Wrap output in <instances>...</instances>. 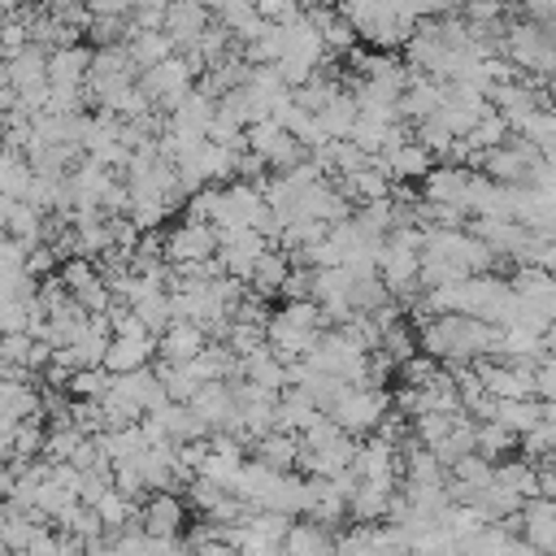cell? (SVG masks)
<instances>
[{
    "mask_svg": "<svg viewBox=\"0 0 556 556\" xmlns=\"http://www.w3.org/2000/svg\"><path fill=\"white\" fill-rule=\"evenodd\" d=\"M439 4H343L339 17L352 26L356 39L374 43V48H395V43H408L413 26L434 17Z\"/></svg>",
    "mask_w": 556,
    "mask_h": 556,
    "instance_id": "obj_1",
    "label": "cell"
},
{
    "mask_svg": "<svg viewBox=\"0 0 556 556\" xmlns=\"http://www.w3.org/2000/svg\"><path fill=\"white\" fill-rule=\"evenodd\" d=\"M417 269H421V230H391L378 248V282L391 304L408 308L421 295Z\"/></svg>",
    "mask_w": 556,
    "mask_h": 556,
    "instance_id": "obj_2",
    "label": "cell"
},
{
    "mask_svg": "<svg viewBox=\"0 0 556 556\" xmlns=\"http://www.w3.org/2000/svg\"><path fill=\"white\" fill-rule=\"evenodd\" d=\"M156 404H165V391H161V382H156V374L148 365V369H135V374L113 378L109 391H104V400H100V413H104V421L113 430V426L143 421Z\"/></svg>",
    "mask_w": 556,
    "mask_h": 556,
    "instance_id": "obj_3",
    "label": "cell"
},
{
    "mask_svg": "<svg viewBox=\"0 0 556 556\" xmlns=\"http://www.w3.org/2000/svg\"><path fill=\"white\" fill-rule=\"evenodd\" d=\"M139 83V70L130 65V56L122 52V43H109V48H96L91 52V65H87V100L100 104V113H113V104Z\"/></svg>",
    "mask_w": 556,
    "mask_h": 556,
    "instance_id": "obj_4",
    "label": "cell"
},
{
    "mask_svg": "<svg viewBox=\"0 0 556 556\" xmlns=\"http://www.w3.org/2000/svg\"><path fill=\"white\" fill-rule=\"evenodd\" d=\"M387 413H391V395L387 391H374V387H343L339 400L326 408V417L348 439H369Z\"/></svg>",
    "mask_w": 556,
    "mask_h": 556,
    "instance_id": "obj_5",
    "label": "cell"
},
{
    "mask_svg": "<svg viewBox=\"0 0 556 556\" xmlns=\"http://www.w3.org/2000/svg\"><path fill=\"white\" fill-rule=\"evenodd\" d=\"M191 87H195V70H191L178 52H174L169 61H161V65H152V70L139 74V91L148 96V104H152L156 113H161V109L169 113Z\"/></svg>",
    "mask_w": 556,
    "mask_h": 556,
    "instance_id": "obj_6",
    "label": "cell"
},
{
    "mask_svg": "<svg viewBox=\"0 0 556 556\" xmlns=\"http://www.w3.org/2000/svg\"><path fill=\"white\" fill-rule=\"evenodd\" d=\"M213 252H217V230L195 226V222H178V226L161 239L165 269H195V265H208Z\"/></svg>",
    "mask_w": 556,
    "mask_h": 556,
    "instance_id": "obj_7",
    "label": "cell"
},
{
    "mask_svg": "<svg viewBox=\"0 0 556 556\" xmlns=\"http://www.w3.org/2000/svg\"><path fill=\"white\" fill-rule=\"evenodd\" d=\"M78 152L87 156V161H96V165H104L109 174L117 169V165H126V148H122V126H117V117H104V113H96V117H87V126H83V143H78Z\"/></svg>",
    "mask_w": 556,
    "mask_h": 556,
    "instance_id": "obj_8",
    "label": "cell"
},
{
    "mask_svg": "<svg viewBox=\"0 0 556 556\" xmlns=\"http://www.w3.org/2000/svg\"><path fill=\"white\" fill-rule=\"evenodd\" d=\"M469 178H473V169H460V165H430V174L421 178V204L447 208V213H460V217H465Z\"/></svg>",
    "mask_w": 556,
    "mask_h": 556,
    "instance_id": "obj_9",
    "label": "cell"
},
{
    "mask_svg": "<svg viewBox=\"0 0 556 556\" xmlns=\"http://www.w3.org/2000/svg\"><path fill=\"white\" fill-rule=\"evenodd\" d=\"M352 478L356 482H378V486H400V452L382 439H356L352 456Z\"/></svg>",
    "mask_w": 556,
    "mask_h": 556,
    "instance_id": "obj_10",
    "label": "cell"
},
{
    "mask_svg": "<svg viewBox=\"0 0 556 556\" xmlns=\"http://www.w3.org/2000/svg\"><path fill=\"white\" fill-rule=\"evenodd\" d=\"M191 417L204 426V434H226L230 421H235V395H230V382H204L195 395H191Z\"/></svg>",
    "mask_w": 556,
    "mask_h": 556,
    "instance_id": "obj_11",
    "label": "cell"
},
{
    "mask_svg": "<svg viewBox=\"0 0 556 556\" xmlns=\"http://www.w3.org/2000/svg\"><path fill=\"white\" fill-rule=\"evenodd\" d=\"M517 539L530 543L539 556H552V547H556V504L552 500H521Z\"/></svg>",
    "mask_w": 556,
    "mask_h": 556,
    "instance_id": "obj_12",
    "label": "cell"
},
{
    "mask_svg": "<svg viewBox=\"0 0 556 556\" xmlns=\"http://www.w3.org/2000/svg\"><path fill=\"white\" fill-rule=\"evenodd\" d=\"M213 17H208V9L204 4H191V0H178V4H165V22H161V35L174 43V52H187L200 35H204V26H208Z\"/></svg>",
    "mask_w": 556,
    "mask_h": 556,
    "instance_id": "obj_13",
    "label": "cell"
},
{
    "mask_svg": "<svg viewBox=\"0 0 556 556\" xmlns=\"http://www.w3.org/2000/svg\"><path fill=\"white\" fill-rule=\"evenodd\" d=\"M182 517H187V508H182V500L174 491L148 495L143 508H139V530L148 539H178L182 534Z\"/></svg>",
    "mask_w": 556,
    "mask_h": 556,
    "instance_id": "obj_14",
    "label": "cell"
},
{
    "mask_svg": "<svg viewBox=\"0 0 556 556\" xmlns=\"http://www.w3.org/2000/svg\"><path fill=\"white\" fill-rule=\"evenodd\" d=\"M439 100H443V83H434L426 74H408V83H404V91L395 100V113H400L404 126H417V122L434 117Z\"/></svg>",
    "mask_w": 556,
    "mask_h": 556,
    "instance_id": "obj_15",
    "label": "cell"
},
{
    "mask_svg": "<svg viewBox=\"0 0 556 556\" xmlns=\"http://www.w3.org/2000/svg\"><path fill=\"white\" fill-rule=\"evenodd\" d=\"M378 165H382V174L395 182V187H408L413 178H426L430 174V152L417 143V139H404V143H395L387 156H378Z\"/></svg>",
    "mask_w": 556,
    "mask_h": 556,
    "instance_id": "obj_16",
    "label": "cell"
},
{
    "mask_svg": "<svg viewBox=\"0 0 556 556\" xmlns=\"http://www.w3.org/2000/svg\"><path fill=\"white\" fill-rule=\"evenodd\" d=\"M235 378H239V382H252V387H261V391H269V395H282V391H287V365H282L269 348H256V352L239 356Z\"/></svg>",
    "mask_w": 556,
    "mask_h": 556,
    "instance_id": "obj_17",
    "label": "cell"
},
{
    "mask_svg": "<svg viewBox=\"0 0 556 556\" xmlns=\"http://www.w3.org/2000/svg\"><path fill=\"white\" fill-rule=\"evenodd\" d=\"M334 187H339V195L352 204V208H361V204H378V200H391V178L382 174V165L374 161V165H365V169H356V174H348V178H334Z\"/></svg>",
    "mask_w": 556,
    "mask_h": 556,
    "instance_id": "obj_18",
    "label": "cell"
},
{
    "mask_svg": "<svg viewBox=\"0 0 556 556\" xmlns=\"http://www.w3.org/2000/svg\"><path fill=\"white\" fill-rule=\"evenodd\" d=\"M204 343H208V339H204L200 326H191V321H169V326L156 334V352H152V356H161V365H182V361L200 356Z\"/></svg>",
    "mask_w": 556,
    "mask_h": 556,
    "instance_id": "obj_19",
    "label": "cell"
},
{
    "mask_svg": "<svg viewBox=\"0 0 556 556\" xmlns=\"http://www.w3.org/2000/svg\"><path fill=\"white\" fill-rule=\"evenodd\" d=\"M43 61H48V52H39V48H22V52H13L9 61H0V78L13 87V96H22V91H39V87H48V78H43Z\"/></svg>",
    "mask_w": 556,
    "mask_h": 556,
    "instance_id": "obj_20",
    "label": "cell"
},
{
    "mask_svg": "<svg viewBox=\"0 0 556 556\" xmlns=\"http://www.w3.org/2000/svg\"><path fill=\"white\" fill-rule=\"evenodd\" d=\"M508 287H513V295H517L526 308H534V313L552 317V308H556V287H552V274L530 269V265H517V274L508 278Z\"/></svg>",
    "mask_w": 556,
    "mask_h": 556,
    "instance_id": "obj_21",
    "label": "cell"
},
{
    "mask_svg": "<svg viewBox=\"0 0 556 556\" xmlns=\"http://www.w3.org/2000/svg\"><path fill=\"white\" fill-rule=\"evenodd\" d=\"M152 352H156V339H109L100 369L113 374V378H122V374L148 369L152 365Z\"/></svg>",
    "mask_w": 556,
    "mask_h": 556,
    "instance_id": "obj_22",
    "label": "cell"
},
{
    "mask_svg": "<svg viewBox=\"0 0 556 556\" xmlns=\"http://www.w3.org/2000/svg\"><path fill=\"white\" fill-rule=\"evenodd\" d=\"M391 495H395V486L356 482L352 495H348V517H352L356 526H382V521H387V508H391Z\"/></svg>",
    "mask_w": 556,
    "mask_h": 556,
    "instance_id": "obj_23",
    "label": "cell"
},
{
    "mask_svg": "<svg viewBox=\"0 0 556 556\" xmlns=\"http://www.w3.org/2000/svg\"><path fill=\"white\" fill-rule=\"evenodd\" d=\"M334 552V530L317 526V521H291L282 534V556H330Z\"/></svg>",
    "mask_w": 556,
    "mask_h": 556,
    "instance_id": "obj_24",
    "label": "cell"
},
{
    "mask_svg": "<svg viewBox=\"0 0 556 556\" xmlns=\"http://www.w3.org/2000/svg\"><path fill=\"white\" fill-rule=\"evenodd\" d=\"M122 52H126L130 65L143 74V70L169 61V56H174V43H169L161 30H126V35H122Z\"/></svg>",
    "mask_w": 556,
    "mask_h": 556,
    "instance_id": "obj_25",
    "label": "cell"
},
{
    "mask_svg": "<svg viewBox=\"0 0 556 556\" xmlns=\"http://www.w3.org/2000/svg\"><path fill=\"white\" fill-rule=\"evenodd\" d=\"M491 421L521 439V434L534 430L539 421H556V417H552V404H539V400H500Z\"/></svg>",
    "mask_w": 556,
    "mask_h": 556,
    "instance_id": "obj_26",
    "label": "cell"
},
{
    "mask_svg": "<svg viewBox=\"0 0 556 556\" xmlns=\"http://www.w3.org/2000/svg\"><path fill=\"white\" fill-rule=\"evenodd\" d=\"M248 447H252V460H256V465H265L269 473H295L300 439L269 430V434H261V439H256V443H248Z\"/></svg>",
    "mask_w": 556,
    "mask_h": 556,
    "instance_id": "obj_27",
    "label": "cell"
},
{
    "mask_svg": "<svg viewBox=\"0 0 556 556\" xmlns=\"http://www.w3.org/2000/svg\"><path fill=\"white\" fill-rule=\"evenodd\" d=\"M287 269H291L287 252H282V248H265V252H261V261H256V265H252V274H248V291H252L256 300H274V295L282 291Z\"/></svg>",
    "mask_w": 556,
    "mask_h": 556,
    "instance_id": "obj_28",
    "label": "cell"
},
{
    "mask_svg": "<svg viewBox=\"0 0 556 556\" xmlns=\"http://www.w3.org/2000/svg\"><path fill=\"white\" fill-rule=\"evenodd\" d=\"M426 452H430L443 469H452L460 456H469V452H473V421H469L465 413H456V417H452V426H447V434H443L434 447H426Z\"/></svg>",
    "mask_w": 556,
    "mask_h": 556,
    "instance_id": "obj_29",
    "label": "cell"
},
{
    "mask_svg": "<svg viewBox=\"0 0 556 556\" xmlns=\"http://www.w3.org/2000/svg\"><path fill=\"white\" fill-rule=\"evenodd\" d=\"M317 126H321V135L330 139V143H339V139H348L352 135V126H356V104H352V96H348V87L317 113Z\"/></svg>",
    "mask_w": 556,
    "mask_h": 556,
    "instance_id": "obj_30",
    "label": "cell"
},
{
    "mask_svg": "<svg viewBox=\"0 0 556 556\" xmlns=\"http://www.w3.org/2000/svg\"><path fill=\"white\" fill-rule=\"evenodd\" d=\"M513 135L526 139L530 148H539L543 156H552V143H556V113H552V104H547V109H534L530 117H521V122L513 126Z\"/></svg>",
    "mask_w": 556,
    "mask_h": 556,
    "instance_id": "obj_31",
    "label": "cell"
},
{
    "mask_svg": "<svg viewBox=\"0 0 556 556\" xmlns=\"http://www.w3.org/2000/svg\"><path fill=\"white\" fill-rule=\"evenodd\" d=\"M87 508L96 513V521L104 526V534H117V530H122V526H130V517H135V500L117 495L113 486H109L104 495H96V500H91Z\"/></svg>",
    "mask_w": 556,
    "mask_h": 556,
    "instance_id": "obj_32",
    "label": "cell"
},
{
    "mask_svg": "<svg viewBox=\"0 0 556 556\" xmlns=\"http://www.w3.org/2000/svg\"><path fill=\"white\" fill-rule=\"evenodd\" d=\"M26 187H30V165H26V156L0 148V200L17 204V200L26 195Z\"/></svg>",
    "mask_w": 556,
    "mask_h": 556,
    "instance_id": "obj_33",
    "label": "cell"
},
{
    "mask_svg": "<svg viewBox=\"0 0 556 556\" xmlns=\"http://www.w3.org/2000/svg\"><path fill=\"white\" fill-rule=\"evenodd\" d=\"M43 434H48L43 417H26V421H17V426H13V443H9V460H39V452H43Z\"/></svg>",
    "mask_w": 556,
    "mask_h": 556,
    "instance_id": "obj_34",
    "label": "cell"
},
{
    "mask_svg": "<svg viewBox=\"0 0 556 556\" xmlns=\"http://www.w3.org/2000/svg\"><path fill=\"white\" fill-rule=\"evenodd\" d=\"M508 139V122L500 117V113H482L469 130H465V143H469V152H491V148H500Z\"/></svg>",
    "mask_w": 556,
    "mask_h": 556,
    "instance_id": "obj_35",
    "label": "cell"
},
{
    "mask_svg": "<svg viewBox=\"0 0 556 556\" xmlns=\"http://www.w3.org/2000/svg\"><path fill=\"white\" fill-rule=\"evenodd\" d=\"M109 382H113V374H104V369H74L70 382H65V395L87 400V404H100L104 391H109Z\"/></svg>",
    "mask_w": 556,
    "mask_h": 556,
    "instance_id": "obj_36",
    "label": "cell"
},
{
    "mask_svg": "<svg viewBox=\"0 0 556 556\" xmlns=\"http://www.w3.org/2000/svg\"><path fill=\"white\" fill-rule=\"evenodd\" d=\"M187 495H191V504H195V513H200V517H208V513L226 500V491H222V486H213V482H204V478H191V482H187Z\"/></svg>",
    "mask_w": 556,
    "mask_h": 556,
    "instance_id": "obj_37",
    "label": "cell"
},
{
    "mask_svg": "<svg viewBox=\"0 0 556 556\" xmlns=\"http://www.w3.org/2000/svg\"><path fill=\"white\" fill-rule=\"evenodd\" d=\"M278 295H282V300H308V295H313V269L291 265L287 278H282V291H278Z\"/></svg>",
    "mask_w": 556,
    "mask_h": 556,
    "instance_id": "obj_38",
    "label": "cell"
},
{
    "mask_svg": "<svg viewBox=\"0 0 556 556\" xmlns=\"http://www.w3.org/2000/svg\"><path fill=\"white\" fill-rule=\"evenodd\" d=\"M191 556H235V547H226V543H200V547H191Z\"/></svg>",
    "mask_w": 556,
    "mask_h": 556,
    "instance_id": "obj_39",
    "label": "cell"
},
{
    "mask_svg": "<svg viewBox=\"0 0 556 556\" xmlns=\"http://www.w3.org/2000/svg\"><path fill=\"white\" fill-rule=\"evenodd\" d=\"M4 222H9V200H0V239H4Z\"/></svg>",
    "mask_w": 556,
    "mask_h": 556,
    "instance_id": "obj_40",
    "label": "cell"
}]
</instances>
